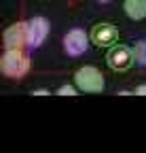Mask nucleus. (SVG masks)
Returning a JSON list of instances; mask_svg holds the SVG:
<instances>
[{"mask_svg": "<svg viewBox=\"0 0 146 153\" xmlns=\"http://www.w3.org/2000/svg\"><path fill=\"white\" fill-rule=\"evenodd\" d=\"M98 2H100V4H108V2H110V0H98Z\"/></svg>", "mask_w": 146, "mask_h": 153, "instance_id": "nucleus-13", "label": "nucleus"}, {"mask_svg": "<svg viewBox=\"0 0 146 153\" xmlns=\"http://www.w3.org/2000/svg\"><path fill=\"white\" fill-rule=\"evenodd\" d=\"M134 94H138V96H146V85H138Z\"/></svg>", "mask_w": 146, "mask_h": 153, "instance_id": "nucleus-11", "label": "nucleus"}, {"mask_svg": "<svg viewBox=\"0 0 146 153\" xmlns=\"http://www.w3.org/2000/svg\"><path fill=\"white\" fill-rule=\"evenodd\" d=\"M123 11L129 19L140 22L146 17V0H123Z\"/></svg>", "mask_w": 146, "mask_h": 153, "instance_id": "nucleus-8", "label": "nucleus"}, {"mask_svg": "<svg viewBox=\"0 0 146 153\" xmlns=\"http://www.w3.org/2000/svg\"><path fill=\"white\" fill-rule=\"evenodd\" d=\"M134 53H136V62L140 66H146V41H140L134 45Z\"/></svg>", "mask_w": 146, "mask_h": 153, "instance_id": "nucleus-9", "label": "nucleus"}, {"mask_svg": "<svg viewBox=\"0 0 146 153\" xmlns=\"http://www.w3.org/2000/svg\"><path fill=\"white\" fill-rule=\"evenodd\" d=\"M74 85L81 91L98 94V91H104L106 81H104V74L95 66H83V68H79L74 72Z\"/></svg>", "mask_w": 146, "mask_h": 153, "instance_id": "nucleus-2", "label": "nucleus"}, {"mask_svg": "<svg viewBox=\"0 0 146 153\" xmlns=\"http://www.w3.org/2000/svg\"><path fill=\"white\" fill-rule=\"evenodd\" d=\"M30 70V57L23 53V49H4L0 57V72L7 79H21Z\"/></svg>", "mask_w": 146, "mask_h": 153, "instance_id": "nucleus-1", "label": "nucleus"}, {"mask_svg": "<svg viewBox=\"0 0 146 153\" xmlns=\"http://www.w3.org/2000/svg\"><path fill=\"white\" fill-rule=\"evenodd\" d=\"M4 49H23L28 47V22H17L9 26L2 34Z\"/></svg>", "mask_w": 146, "mask_h": 153, "instance_id": "nucleus-6", "label": "nucleus"}, {"mask_svg": "<svg viewBox=\"0 0 146 153\" xmlns=\"http://www.w3.org/2000/svg\"><path fill=\"white\" fill-rule=\"evenodd\" d=\"M49 22L45 17H32L30 22H28V47L30 49H38L43 43H45V38L49 34Z\"/></svg>", "mask_w": 146, "mask_h": 153, "instance_id": "nucleus-7", "label": "nucleus"}, {"mask_svg": "<svg viewBox=\"0 0 146 153\" xmlns=\"http://www.w3.org/2000/svg\"><path fill=\"white\" fill-rule=\"evenodd\" d=\"M32 94H34V96H47L49 91H47V89H34Z\"/></svg>", "mask_w": 146, "mask_h": 153, "instance_id": "nucleus-12", "label": "nucleus"}, {"mask_svg": "<svg viewBox=\"0 0 146 153\" xmlns=\"http://www.w3.org/2000/svg\"><path fill=\"white\" fill-rule=\"evenodd\" d=\"M57 96H79V87L76 85H62L57 89Z\"/></svg>", "mask_w": 146, "mask_h": 153, "instance_id": "nucleus-10", "label": "nucleus"}, {"mask_svg": "<svg viewBox=\"0 0 146 153\" xmlns=\"http://www.w3.org/2000/svg\"><path fill=\"white\" fill-rule=\"evenodd\" d=\"M89 41H91V36H89L85 30L72 28V30H68L66 36H64V51H66L68 55H72V57H79V55L87 53Z\"/></svg>", "mask_w": 146, "mask_h": 153, "instance_id": "nucleus-4", "label": "nucleus"}, {"mask_svg": "<svg viewBox=\"0 0 146 153\" xmlns=\"http://www.w3.org/2000/svg\"><path fill=\"white\" fill-rule=\"evenodd\" d=\"M106 62H108V66H110L112 70L123 72V70H129L134 66L136 53H134L131 47H127V45H114V47H110V51H108Z\"/></svg>", "mask_w": 146, "mask_h": 153, "instance_id": "nucleus-3", "label": "nucleus"}, {"mask_svg": "<svg viewBox=\"0 0 146 153\" xmlns=\"http://www.w3.org/2000/svg\"><path fill=\"white\" fill-rule=\"evenodd\" d=\"M89 36H91V43H93L95 47L110 49V47H114L117 41H119V30H117V26L104 22V24H95L93 28H91Z\"/></svg>", "mask_w": 146, "mask_h": 153, "instance_id": "nucleus-5", "label": "nucleus"}]
</instances>
